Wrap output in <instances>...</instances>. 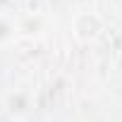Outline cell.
Wrapping results in <instances>:
<instances>
[{"label":"cell","mask_w":122,"mask_h":122,"mask_svg":"<svg viewBox=\"0 0 122 122\" xmlns=\"http://www.w3.org/2000/svg\"><path fill=\"white\" fill-rule=\"evenodd\" d=\"M98 31H101V19L96 15H91V12L77 15V19H74V36L79 41H91V38L98 36Z\"/></svg>","instance_id":"6da1fadb"}]
</instances>
